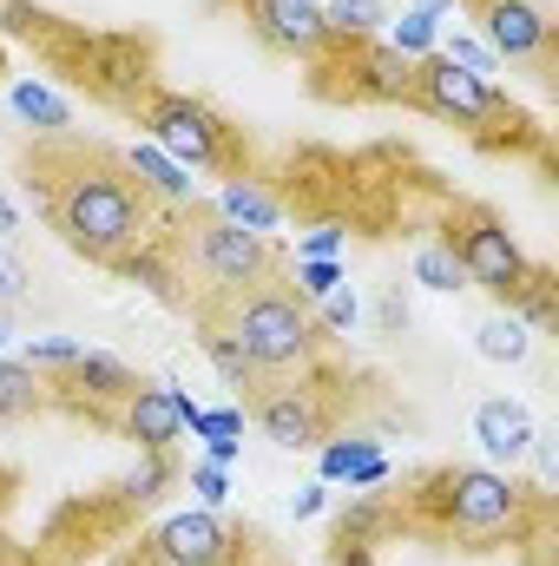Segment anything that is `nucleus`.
Segmentation results:
<instances>
[{
  "mask_svg": "<svg viewBox=\"0 0 559 566\" xmlns=\"http://www.w3.org/2000/svg\"><path fill=\"white\" fill-rule=\"evenodd\" d=\"M20 178L33 185L46 231L86 264L113 271L126 251L158 238V198L145 191V178L113 145L53 133V139L20 151Z\"/></svg>",
  "mask_w": 559,
  "mask_h": 566,
  "instance_id": "nucleus-1",
  "label": "nucleus"
},
{
  "mask_svg": "<svg viewBox=\"0 0 559 566\" xmlns=\"http://www.w3.org/2000/svg\"><path fill=\"white\" fill-rule=\"evenodd\" d=\"M191 316H211L231 329V343L264 369V376H283V369H309L323 356V323L309 310V296L289 283V271L251 283L224 303H191Z\"/></svg>",
  "mask_w": 559,
  "mask_h": 566,
  "instance_id": "nucleus-2",
  "label": "nucleus"
},
{
  "mask_svg": "<svg viewBox=\"0 0 559 566\" xmlns=\"http://www.w3.org/2000/svg\"><path fill=\"white\" fill-rule=\"evenodd\" d=\"M178 218H184V231H178V238L158 231V238H165V251L178 258L184 283L198 277V296H191V303H224V296H238V290H251V283L289 271V258H283L264 231H244V224L218 218V205H184Z\"/></svg>",
  "mask_w": 559,
  "mask_h": 566,
  "instance_id": "nucleus-3",
  "label": "nucleus"
},
{
  "mask_svg": "<svg viewBox=\"0 0 559 566\" xmlns=\"http://www.w3.org/2000/svg\"><path fill=\"white\" fill-rule=\"evenodd\" d=\"M527 507H534V494L494 468H434L415 494V527L441 534V541L487 547V541L514 534Z\"/></svg>",
  "mask_w": 559,
  "mask_h": 566,
  "instance_id": "nucleus-4",
  "label": "nucleus"
},
{
  "mask_svg": "<svg viewBox=\"0 0 559 566\" xmlns=\"http://www.w3.org/2000/svg\"><path fill=\"white\" fill-rule=\"evenodd\" d=\"M409 106H421L428 119H447V126H461V133H474V139H487V145H494V126H507V139H534L527 113L507 106V93H500L494 80H474V73H461V66L441 60V53L415 60V73H409Z\"/></svg>",
  "mask_w": 559,
  "mask_h": 566,
  "instance_id": "nucleus-5",
  "label": "nucleus"
},
{
  "mask_svg": "<svg viewBox=\"0 0 559 566\" xmlns=\"http://www.w3.org/2000/svg\"><path fill=\"white\" fill-rule=\"evenodd\" d=\"M133 113H139V126L165 145L171 158H184V165H198V171L251 178V171H244V165H251V145L238 139V126H224L204 99H191V93H158V86H151Z\"/></svg>",
  "mask_w": 559,
  "mask_h": 566,
  "instance_id": "nucleus-6",
  "label": "nucleus"
},
{
  "mask_svg": "<svg viewBox=\"0 0 559 566\" xmlns=\"http://www.w3.org/2000/svg\"><path fill=\"white\" fill-rule=\"evenodd\" d=\"M441 244L454 251V264H461V277L481 283V290H494L500 303L520 290V277L534 271V258L514 244V231L494 218V211H481V205H454L447 211V231H441Z\"/></svg>",
  "mask_w": 559,
  "mask_h": 566,
  "instance_id": "nucleus-7",
  "label": "nucleus"
},
{
  "mask_svg": "<svg viewBox=\"0 0 559 566\" xmlns=\"http://www.w3.org/2000/svg\"><path fill=\"white\" fill-rule=\"evenodd\" d=\"M323 53H336V73H349L342 86H329L336 99H376V106H409V73L415 60H402L395 46H376V40H342L329 33Z\"/></svg>",
  "mask_w": 559,
  "mask_h": 566,
  "instance_id": "nucleus-8",
  "label": "nucleus"
},
{
  "mask_svg": "<svg viewBox=\"0 0 559 566\" xmlns=\"http://www.w3.org/2000/svg\"><path fill=\"white\" fill-rule=\"evenodd\" d=\"M257 428L277 441V448H316L329 428H336V409L323 396V382H271L257 402H251Z\"/></svg>",
  "mask_w": 559,
  "mask_h": 566,
  "instance_id": "nucleus-9",
  "label": "nucleus"
},
{
  "mask_svg": "<svg viewBox=\"0 0 559 566\" xmlns=\"http://www.w3.org/2000/svg\"><path fill=\"white\" fill-rule=\"evenodd\" d=\"M46 389H53V409H93V416L106 422L113 409H126V402L139 396V376H133L126 363H113V356L86 349V356H73L66 369H53V376H46Z\"/></svg>",
  "mask_w": 559,
  "mask_h": 566,
  "instance_id": "nucleus-10",
  "label": "nucleus"
},
{
  "mask_svg": "<svg viewBox=\"0 0 559 566\" xmlns=\"http://www.w3.org/2000/svg\"><path fill=\"white\" fill-rule=\"evenodd\" d=\"M238 7H244V20L257 27V40L277 46V53H303V60H316L323 40H329L316 0H238Z\"/></svg>",
  "mask_w": 559,
  "mask_h": 566,
  "instance_id": "nucleus-11",
  "label": "nucleus"
},
{
  "mask_svg": "<svg viewBox=\"0 0 559 566\" xmlns=\"http://www.w3.org/2000/svg\"><path fill=\"white\" fill-rule=\"evenodd\" d=\"M151 547H158V560H171V566H231L244 541L204 507V514H171Z\"/></svg>",
  "mask_w": 559,
  "mask_h": 566,
  "instance_id": "nucleus-12",
  "label": "nucleus"
},
{
  "mask_svg": "<svg viewBox=\"0 0 559 566\" xmlns=\"http://www.w3.org/2000/svg\"><path fill=\"white\" fill-rule=\"evenodd\" d=\"M481 20H487V53L500 60H547L553 46V20L534 0H481Z\"/></svg>",
  "mask_w": 559,
  "mask_h": 566,
  "instance_id": "nucleus-13",
  "label": "nucleus"
},
{
  "mask_svg": "<svg viewBox=\"0 0 559 566\" xmlns=\"http://www.w3.org/2000/svg\"><path fill=\"white\" fill-rule=\"evenodd\" d=\"M191 416H198V402H184L171 382H139V396L119 409V428L139 441L145 454H158V448L178 441V428H191Z\"/></svg>",
  "mask_w": 559,
  "mask_h": 566,
  "instance_id": "nucleus-14",
  "label": "nucleus"
},
{
  "mask_svg": "<svg viewBox=\"0 0 559 566\" xmlns=\"http://www.w3.org/2000/svg\"><path fill=\"white\" fill-rule=\"evenodd\" d=\"M474 434H481V448H487L494 461H520L527 441H534V416H527V402L494 396V402L474 409Z\"/></svg>",
  "mask_w": 559,
  "mask_h": 566,
  "instance_id": "nucleus-15",
  "label": "nucleus"
},
{
  "mask_svg": "<svg viewBox=\"0 0 559 566\" xmlns=\"http://www.w3.org/2000/svg\"><path fill=\"white\" fill-rule=\"evenodd\" d=\"M198 349H204V356L218 363V376H224V382H231V389H238L244 402H257V396L271 389V382H264V369H257V363H251V356H244V349L231 343V329H224V323L198 316Z\"/></svg>",
  "mask_w": 559,
  "mask_h": 566,
  "instance_id": "nucleus-16",
  "label": "nucleus"
},
{
  "mask_svg": "<svg viewBox=\"0 0 559 566\" xmlns=\"http://www.w3.org/2000/svg\"><path fill=\"white\" fill-rule=\"evenodd\" d=\"M53 409V389L40 369L27 363H0V422H27V416H46Z\"/></svg>",
  "mask_w": 559,
  "mask_h": 566,
  "instance_id": "nucleus-17",
  "label": "nucleus"
},
{
  "mask_svg": "<svg viewBox=\"0 0 559 566\" xmlns=\"http://www.w3.org/2000/svg\"><path fill=\"white\" fill-rule=\"evenodd\" d=\"M218 218H231V224H244V231H277L283 211L257 178H231V191L218 198Z\"/></svg>",
  "mask_w": 559,
  "mask_h": 566,
  "instance_id": "nucleus-18",
  "label": "nucleus"
},
{
  "mask_svg": "<svg viewBox=\"0 0 559 566\" xmlns=\"http://www.w3.org/2000/svg\"><path fill=\"white\" fill-rule=\"evenodd\" d=\"M474 349H481L487 363H507V369H514V363H527V349H534V329H527V323L507 310V316H487V323L474 329Z\"/></svg>",
  "mask_w": 559,
  "mask_h": 566,
  "instance_id": "nucleus-19",
  "label": "nucleus"
},
{
  "mask_svg": "<svg viewBox=\"0 0 559 566\" xmlns=\"http://www.w3.org/2000/svg\"><path fill=\"white\" fill-rule=\"evenodd\" d=\"M7 99H13V113H20L40 139H53V133H66V126H73L66 99H60V93H46V86H33V80H27V86H13Z\"/></svg>",
  "mask_w": 559,
  "mask_h": 566,
  "instance_id": "nucleus-20",
  "label": "nucleus"
},
{
  "mask_svg": "<svg viewBox=\"0 0 559 566\" xmlns=\"http://www.w3.org/2000/svg\"><path fill=\"white\" fill-rule=\"evenodd\" d=\"M126 165L145 178V191L151 198H171V205H191V185H184V171L165 158V151H151V145H139V151H126Z\"/></svg>",
  "mask_w": 559,
  "mask_h": 566,
  "instance_id": "nucleus-21",
  "label": "nucleus"
},
{
  "mask_svg": "<svg viewBox=\"0 0 559 566\" xmlns=\"http://www.w3.org/2000/svg\"><path fill=\"white\" fill-rule=\"evenodd\" d=\"M323 474H329V481H362V488H369V481H382V454H376L369 441H349V448H329V454H323Z\"/></svg>",
  "mask_w": 559,
  "mask_h": 566,
  "instance_id": "nucleus-22",
  "label": "nucleus"
},
{
  "mask_svg": "<svg viewBox=\"0 0 559 566\" xmlns=\"http://www.w3.org/2000/svg\"><path fill=\"white\" fill-rule=\"evenodd\" d=\"M389 13H382V0H336L329 13H323V27L329 33H342V40H376V27H382Z\"/></svg>",
  "mask_w": 559,
  "mask_h": 566,
  "instance_id": "nucleus-23",
  "label": "nucleus"
},
{
  "mask_svg": "<svg viewBox=\"0 0 559 566\" xmlns=\"http://www.w3.org/2000/svg\"><path fill=\"white\" fill-rule=\"evenodd\" d=\"M389 46H395L402 60H428V53H434V7H409V13L395 20Z\"/></svg>",
  "mask_w": 559,
  "mask_h": 566,
  "instance_id": "nucleus-24",
  "label": "nucleus"
},
{
  "mask_svg": "<svg viewBox=\"0 0 559 566\" xmlns=\"http://www.w3.org/2000/svg\"><path fill=\"white\" fill-rule=\"evenodd\" d=\"M415 283H428V290H467V277H461V264H454L447 244H421L415 251Z\"/></svg>",
  "mask_w": 559,
  "mask_h": 566,
  "instance_id": "nucleus-25",
  "label": "nucleus"
},
{
  "mask_svg": "<svg viewBox=\"0 0 559 566\" xmlns=\"http://www.w3.org/2000/svg\"><path fill=\"white\" fill-rule=\"evenodd\" d=\"M73 356H86V343H66V336H40V343H27V369H40V376H53V369H66Z\"/></svg>",
  "mask_w": 559,
  "mask_h": 566,
  "instance_id": "nucleus-26",
  "label": "nucleus"
},
{
  "mask_svg": "<svg viewBox=\"0 0 559 566\" xmlns=\"http://www.w3.org/2000/svg\"><path fill=\"white\" fill-rule=\"evenodd\" d=\"M0 33H20V40H33V33H53V20H46L33 0H0Z\"/></svg>",
  "mask_w": 559,
  "mask_h": 566,
  "instance_id": "nucleus-27",
  "label": "nucleus"
},
{
  "mask_svg": "<svg viewBox=\"0 0 559 566\" xmlns=\"http://www.w3.org/2000/svg\"><path fill=\"white\" fill-rule=\"evenodd\" d=\"M289 283H296L303 296H329V290H342V271H336L329 258H303V264L289 271Z\"/></svg>",
  "mask_w": 559,
  "mask_h": 566,
  "instance_id": "nucleus-28",
  "label": "nucleus"
},
{
  "mask_svg": "<svg viewBox=\"0 0 559 566\" xmlns=\"http://www.w3.org/2000/svg\"><path fill=\"white\" fill-rule=\"evenodd\" d=\"M441 60H454L461 73H474V80H494V53L481 46V40H447L441 46Z\"/></svg>",
  "mask_w": 559,
  "mask_h": 566,
  "instance_id": "nucleus-29",
  "label": "nucleus"
},
{
  "mask_svg": "<svg viewBox=\"0 0 559 566\" xmlns=\"http://www.w3.org/2000/svg\"><path fill=\"white\" fill-rule=\"evenodd\" d=\"M27 283H33V271L0 244V303H20V296H27Z\"/></svg>",
  "mask_w": 559,
  "mask_h": 566,
  "instance_id": "nucleus-30",
  "label": "nucleus"
},
{
  "mask_svg": "<svg viewBox=\"0 0 559 566\" xmlns=\"http://www.w3.org/2000/svg\"><path fill=\"white\" fill-rule=\"evenodd\" d=\"M376 323H382V336H402V329H409V296H402V283H389V290H382Z\"/></svg>",
  "mask_w": 559,
  "mask_h": 566,
  "instance_id": "nucleus-31",
  "label": "nucleus"
},
{
  "mask_svg": "<svg viewBox=\"0 0 559 566\" xmlns=\"http://www.w3.org/2000/svg\"><path fill=\"white\" fill-rule=\"evenodd\" d=\"M165 481H171V461H165V448H158V454H145V468L133 474V494H139V501H151Z\"/></svg>",
  "mask_w": 559,
  "mask_h": 566,
  "instance_id": "nucleus-32",
  "label": "nucleus"
},
{
  "mask_svg": "<svg viewBox=\"0 0 559 566\" xmlns=\"http://www.w3.org/2000/svg\"><path fill=\"white\" fill-rule=\"evenodd\" d=\"M356 316H362V310H356V296H349V290H329V296H323V323H329L336 336H342V329H356Z\"/></svg>",
  "mask_w": 559,
  "mask_h": 566,
  "instance_id": "nucleus-33",
  "label": "nucleus"
},
{
  "mask_svg": "<svg viewBox=\"0 0 559 566\" xmlns=\"http://www.w3.org/2000/svg\"><path fill=\"white\" fill-rule=\"evenodd\" d=\"M191 488H198V501H204V507H218V501H224V468H218V461L191 468Z\"/></svg>",
  "mask_w": 559,
  "mask_h": 566,
  "instance_id": "nucleus-34",
  "label": "nucleus"
},
{
  "mask_svg": "<svg viewBox=\"0 0 559 566\" xmlns=\"http://www.w3.org/2000/svg\"><path fill=\"white\" fill-rule=\"evenodd\" d=\"M336 244H342V231H336V224H316V231L303 238V258H336Z\"/></svg>",
  "mask_w": 559,
  "mask_h": 566,
  "instance_id": "nucleus-35",
  "label": "nucleus"
},
{
  "mask_svg": "<svg viewBox=\"0 0 559 566\" xmlns=\"http://www.w3.org/2000/svg\"><path fill=\"white\" fill-rule=\"evenodd\" d=\"M323 501H329L323 488H303V494L289 501V514H296V521H309V514H323Z\"/></svg>",
  "mask_w": 559,
  "mask_h": 566,
  "instance_id": "nucleus-36",
  "label": "nucleus"
},
{
  "mask_svg": "<svg viewBox=\"0 0 559 566\" xmlns=\"http://www.w3.org/2000/svg\"><path fill=\"white\" fill-rule=\"evenodd\" d=\"M336 566H376V560H369L362 541H336Z\"/></svg>",
  "mask_w": 559,
  "mask_h": 566,
  "instance_id": "nucleus-37",
  "label": "nucleus"
},
{
  "mask_svg": "<svg viewBox=\"0 0 559 566\" xmlns=\"http://www.w3.org/2000/svg\"><path fill=\"white\" fill-rule=\"evenodd\" d=\"M13 231H20V211H13V198H0V244H7Z\"/></svg>",
  "mask_w": 559,
  "mask_h": 566,
  "instance_id": "nucleus-38",
  "label": "nucleus"
},
{
  "mask_svg": "<svg viewBox=\"0 0 559 566\" xmlns=\"http://www.w3.org/2000/svg\"><path fill=\"white\" fill-rule=\"evenodd\" d=\"M0 73H7V53H0Z\"/></svg>",
  "mask_w": 559,
  "mask_h": 566,
  "instance_id": "nucleus-39",
  "label": "nucleus"
}]
</instances>
